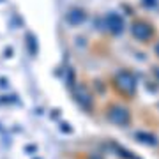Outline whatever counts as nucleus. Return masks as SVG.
Listing matches in <instances>:
<instances>
[{
    "instance_id": "4",
    "label": "nucleus",
    "mask_w": 159,
    "mask_h": 159,
    "mask_svg": "<svg viewBox=\"0 0 159 159\" xmlns=\"http://www.w3.org/2000/svg\"><path fill=\"white\" fill-rule=\"evenodd\" d=\"M111 119H113L115 122H119V124H124V122H127L129 115H127V111H125V110L117 108V110H113V113H111Z\"/></svg>"
},
{
    "instance_id": "5",
    "label": "nucleus",
    "mask_w": 159,
    "mask_h": 159,
    "mask_svg": "<svg viewBox=\"0 0 159 159\" xmlns=\"http://www.w3.org/2000/svg\"><path fill=\"white\" fill-rule=\"evenodd\" d=\"M83 18H85L83 12L80 11V9H74V11H71V14H69V21L71 23H80Z\"/></svg>"
},
{
    "instance_id": "2",
    "label": "nucleus",
    "mask_w": 159,
    "mask_h": 159,
    "mask_svg": "<svg viewBox=\"0 0 159 159\" xmlns=\"http://www.w3.org/2000/svg\"><path fill=\"white\" fill-rule=\"evenodd\" d=\"M106 25L110 27L111 32H120V30H122V18H120L119 14L111 12V14H108V18H106Z\"/></svg>"
},
{
    "instance_id": "6",
    "label": "nucleus",
    "mask_w": 159,
    "mask_h": 159,
    "mask_svg": "<svg viewBox=\"0 0 159 159\" xmlns=\"http://www.w3.org/2000/svg\"><path fill=\"white\" fill-rule=\"evenodd\" d=\"M145 4H147V6H154V4H156V0H145Z\"/></svg>"
},
{
    "instance_id": "1",
    "label": "nucleus",
    "mask_w": 159,
    "mask_h": 159,
    "mask_svg": "<svg viewBox=\"0 0 159 159\" xmlns=\"http://www.w3.org/2000/svg\"><path fill=\"white\" fill-rule=\"evenodd\" d=\"M131 32H133V35L136 37V39H142V41H147L152 37V27L148 25V23H143V21H138L134 23L133 27H131Z\"/></svg>"
},
{
    "instance_id": "3",
    "label": "nucleus",
    "mask_w": 159,
    "mask_h": 159,
    "mask_svg": "<svg viewBox=\"0 0 159 159\" xmlns=\"http://www.w3.org/2000/svg\"><path fill=\"white\" fill-rule=\"evenodd\" d=\"M119 81H122L120 85L124 87V89H127V90H133V87H134V78H133L129 73H120Z\"/></svg>"
}]
</instances>
